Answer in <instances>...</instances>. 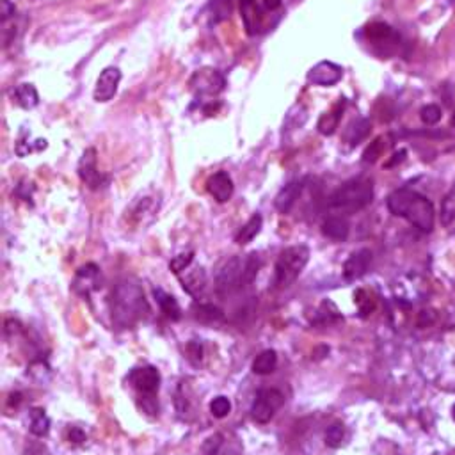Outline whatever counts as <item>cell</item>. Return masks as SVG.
<instances>
[{
  "instance_id": "cell-35",
  "label": "cell",
  "mask_w": 455,
  "mask_h": 455,
  "mask_svg": "<svg viewBox=\"0 0 455 455\" xmlns=\"http://www.w3.org/2000/svg\"><path fill=\"white\" fill-rule=\"evenodd\" d=\"M420 118L425 125H436L441 119V109L436 103H429L420 110Z\"/></svg>"
},
{
  "instance_id": "cell-39",
  "label": "cell",
  "mask_w": 455,
  "mask_h": 455,
  "mask_svg": "<svg viewBox=\"0 0 455 455\" xmlns=\"http://www.w3.org/2000/svg\"><path fill=\"white\" fill-rule=\"evenodd\" d=\"M189 352L190 357L202 360V345H199V343H189Z\"/></svg>"
},
{
  "instance_id": "cell-24",
  "label": "cell",
  "mask_w": 455,
  "mask_h": 455,
  "mask_svg": "<svg viewBox=\"0 0 455 455\" xmlns=\"http://www.w3.org/2000/svg\"><path fill=\"white\" fill-rule=\"evenodd\" d=\"M367 38L374 43H384L397 39V34L386 23H372V25L367 27Z\"/></svg>"
},
{
  "instance_id": "cell-23",
  "label": "cell",
  "mask_w": 455,
  "mask_h": 455,
  "mask_svg": "<svg viewBox=\"0 0 455 455\" xmlns=\"http://www.w3.org/2000/svg\"><path fill=\"white\" fill-rule=\"evenodd\" d=\"M194 317L203 324H219L224 320V311L213 304H196Z\"/></svg>"
},
{
  "instance_id": "cell-8",
  "label": "cell",
  "mask_w": 455,
  "mask_h": 455,
  "mask_svg": "<svg viewBox=\"0 0 455 455\" xmlns=\"http://www.w3.org/2000/svg\"><path fill=\"white\" fill-rule=\"evenodd\" d=\"M284 404V395L276 388H265L260 390L254 398L253 407H251V416L258 423H267L272 420L276 411Z\"/></svg>"
},
{
  "instance_id": "cell-18",
  "label": "cell",
  "mask_w": 455,
  "mask_h": 455,
  "mask_svg": "<svg viewBox=\"0 0 455 455\" xmlns=\"http://www.w3.org/2000/svg\"><path fill=\"white\" fill-rule=\"evenodd\" d=\"M262 228H263V217L260 216V213H254V216L251 217L242 228H240V232L237 233L235 237V242L239 244V246H246V244L253 242V240L260 235Z\"/></svg>"
},
{
  "instance_id": "cell-26",
  "label": "cell",
  "mask_w": 455,
  "mask_h": 455,
  "mask_svg": "<svg viewBox=\"0 0 455 455\" xmlns=\"http://www.w3.org/2000/svg\"><path fill=\"white\" fill-rule=\"evenodd\" d=\"M370 128H372L370 121H368L367 118H360L352 126H350L349 132H347V136H345L347 143H349L350 146H357L361 140H363L364 137L370 133Z\"/></svg>"
},
{
  "instance_id": "cell-37",
  "label": "cell",
  "mask_w": 455,
  "mask_h": 455,
  "mask_svg": "<svg viewBox=\"0 0 455 455\" xmlns=\"http://www.w3.org/2000/svg\"><path fill=\"white\" fill-rule=\"evenodd\" d=\"M0 15H2V23L9 22L11 18H15L16 8L11 0H2V2H0Z\"/></svg>"
},
{
  "instance_id": "cell-14",
  "label": "cell",
  "mask_w": 455,
  "mask_h": 455,
  "mask_svg": "<svg viewBox=\"0 0 455 455\" xmlns=\"http://www.w3.org/2000/svg\"><path fill=\"white\" fill-rule=\"evenodd\" d=\"M372 263V251L370 249H360L356 253H352L347 258V262L343 263V277L347 281H356L361 276H364Z\"/></svg>"
},
{
  "instance_id": "cell-27",
  "label": "cell",
  "mask_w": 455,
  "mask_h": 455,
  "mask_svg": "<svg viewBox=\"0 0 455 455\" xmlns=\"http://www.w3.org/2000/svg\"><path fill=\"white\" fill-rule=\"evenodd\" d=\"M31 433L34 434V436L38 437H43L48 434L50 430V418L48 414L45 413L43 409H32L31 411Z\"/></svg>"
},
{
  "instance_id": "cell-5",
  "label": "cell",
  "mask_w": 455,
  "mask_h": 455,
  "mask_svg": "<svg viewBox=\"0 0 455 455\" xmlns=\"http://www.w3.org/2000/svg\"><path fill=\"white\" fill-rule=\"evenodd\" d=\"M283 4V0H240V15L249 36L265 32L270 27V16Z\"/></svg>"
},
{
  "instance_id": "cell-40",
  "label": "cell",
  "mask_w": 455,
  "mask_h": 455,
  "mask_svg": "<svg viewBox=\"0 0 455 455\" xmlns=\"http://www.w3.org/2000/svg\"><path fill=\"white\" fill-rule=\"evenodd\" d=\"M404 159H406V150H402V152H398L397 155H395V159L391 160V162H388L386 166H388V167H390V166H395V164H397V162H402Z\"/></svg>"
},
{
  "instance_id": "cell-1",
  "label": "cell",
  "mask_w": 455,
  "mask_h": 455,
  "mask_svg": "<svg viewBox=\"0 0 455 455\" xmlns=\"http://www.w3.org/2000/svg\"><path fill=\"white\" fill-rule=\"evenodd\" d=\"M386 205L393 216L407 219L420 232L430 233L434 230L436 212L429 197H425L423 194L411 189H398L388 196Z\"/></svg>"
},
{
  "instance_id": "cell-20",
  "label": "cell",
  "mask_w": 455,
  "mask_h": 455,
  "mask_svg": "<svg viewBox=\"0 0 455 455\" xmlns=\"http://www.w3.org/2000/svg\"><path fill=\"white\" fill-rule=\"evenodd\" d=\"M15 102L18 103L22 109H34L36 105L39 103V95H38V89L32 86V84H20V86H16L15 89Z\"/></svg>"
},
{
  "instance_id": "cell-4",
  "label": "cell",
  "mask_w": 455,
  "mask_h": 455,
  "mask_svg": "<svg viewBox=\"0 0 455 455\" xmlns=\"http://www.w3.org/2000/svg\"><path fill=\"white\" fill-rule=\"evenodd\" d=\"M308 262H310V249L306 246H292L281 251L274 267V286L279 290L289 289L301 276Z\"/></svg>"
},
{
  "instance_id": "cell-10",
  "label": "cell",
  "mask_w": 455,
  "mask_h": 455,
  "mask_svg": "<svg viewBox=\"0 0 455 455\" xmlns=\"http://www.w3.org/2000/svg\"><path fill=\"white\" fill-rule=\"evenodd\" d=\"M79 176L89 189L98 190L102 187H105V183L109 182L107 176H103L98 171V166H96V150L88 148L82 153L79 160Z\"/></svg>"
},
{
  "instance_id": "cell-16",
  "label": "cell",
  "mask_w": 455,
  "mask_h": 455,
  "mask_svg": "<svg viewBox=\"0 0 455 455\" xmlns=\"http://www.w3.org/2000/svg\"><path fill=\"white\" fill-rule=\"evenodd\" d=\"M303 189H304L303 180H294V182H290L289 185H284L283 189L279 190V194L276 196V202H274L277 212L289 213L290 210L294 209V205L297 203V199H299Z\"/></svg>"
},
{
  "instance_id": "cell-6",
  "label": "cell",
  "mask_w": 455,
  "mask_h": 455,
  "mask_svg": "<svg viewBox=\"0 0 455 455\" xmlns=\"http://www.w3.org/2000/svg\"><path fill=\"white\" fill-rule=\"evenodd\" d=\"M246 263L247 256H233L228 260L223 265V269L219 270L216 279V290L219 296H228V294L235 292V290L246 286L244 277H246Z\"/></svg>"
},
{
  "instance_id": "cell-30",
  "label": "cell",
  "mask_w": 455,
  "mask_h": 455,
  "mask_svg": "<svg viewBox=\"0 0 455 455\" xmlns=\"http://www.w3.org/2000/svg\"><path fill=\"white\" fill-rule=\"evenodd\" d=\"M226 448V437L224 434H213L206 437L202 447V455H223Z\"/></svg>"
},
{
  "instance_id": "cell-41",
  "label": "cell",
  "mask_w": 455,
  "mask_h": 455,
  "mask_svg": "<svg viewBox=\"0 0 455 455\" xmlns=\"http://www.w3.org/2000/svg\"><path fill=\"white\" fill-rule=\"evenodd\" d=\"M447 6H455V0H443Z\"/></svg>"
},
{
  "instance_id": "cell-21",
  "label": "cell",
  "mask_w": 455,
  "mask_h": 455,
  "mask_svg": "<svg viewBox=\"0 0 455 455\" xmlns=\"http://www.w3.org/2000/svg\"><path fill=\"white\" fill-rule=\"evenodd\" d=\"M277 367V354L276 350L272 349H267L263 350V352H260L258 356H256V360L253 361V372L256 374V376H269V374H272L274 370H276Z\"/></svg>"
},
{
  "instance_id": "cell-34",
  "label": "cell",
  "mask_w": 455,
  "mask_h": 455,
  "mask_svg": "<svg viewBox=\"0 0 455 455\" xmlns=\"http://www.w3.org/2000/svg\"><path fill=\"white\" fill-rule=\"evenodd\" d=\"M192 262H194V251H187V253L178 254V256H175V258L171 260L169 269H171V272L180 274V272H183L185 269H189L190 263Z\"/></svg>"
},
{
  "instance_id": "cell-2",
  "label": "cell",
  "mask_w": 455,
  "mask_h": 455,
  "mask_svg": "<svg viewBox=\"0 0 455 455\" xmlns=\"http://www.w3.org/2000/svg\"><path fill=\"white\" fill-rule=\"evenodd\" d=\"M110 308H112L114 324H118L119 327H130L143 319L148 310V304L139 283L123 279L114 286Z\"/></svg>"
},
{
  "instance_id": "cell-36",
  "label": "cell",
  "mask_w": 455,
  "mask_h": 455,
  "mask_svg": "<svg viewBox=\"0 0 455 455\" xmlns=\"http://www.w3.org/2000/svg\"><path fill=\"white\" fill-rule=\"evenodd\" d=\"M383 150H384V139L383 137H379V139H376L374 143H370L367 152L363 153V162L367 164L376 162V160L381 157V153H383Z\"/></svg>"
},
{
  "instance_id": "cell-22",
  "label": "cell",
  "mask_w": 455,
  "mask_h": 455,
  "mask_svg": "<svg viewBox=\"0 0 455 455\" xmlns=\"http://www.w3.org/2000/svg\"><path fill=\"white\" fill-rule=\"evenodd\" d=\"M341 112H343V103L340 102L333 110L320 116L319 123H317V128H319V132L322 133V136H333V133L336 132L338 123H340L341 119Z\"/></svg>"
},
{
  "instance_id": "cell-3",
  "label": "cell",
  "mask_w": 455,
  "mask_h": 455,
  "mask_svg": "<svg viewBox=\"0 0 455 455\" xmlns=\"http://www.w3.org/2000/svg\"><path fill=\"white\" fill-rule=\"evenodd\" d=\"M374 199V185L367 178H354L334 190L329 206L341 213H356L367 209Z\"/></svg>"
},
{
  "instance_id": "cell-42",
  "label": "cell",
  "mask_w": 455,
  "mask_h": 455,
  "mask_svg": "<svg viewBox=\"0 0 455 455\" xmlns=\"http://www.w3.org/2000/svg\"><path fill=\"white\" fill-rule=\"evenodd\" d=\"M451 416H454V420H455V404H454V407H451Z\"/></svg>"
},
{
  "instance_id": "cell-12",
  "label": "cell",
  "mask_w": 455,
  "mask_h": 455,
  "mask_svg": "<svg viewBox=\"0 0 455 455\" xmlns=\"http://www.w3.org/2000/svg\"><path fill=\"white\" fill-rule=\"evenodd\" d=\"M343 77V68L331 61H320L308 72V82L320 88H329L338 84Z\"/></svg>"
},
{
  "instance_id": "cell-15",
  "label": "cell",
  "mask_w": 455,
  "mask_h": 455,
  "mask_svg": "<svg viewBox=\"0 0 455 455\" xmlns=\"http://www.w3.org/2000/svg\"><path fill=\"white\" fill-rule=\"evenodd\" d=\"M206 189H209L210 196L216 199L217 203H228L232 199L233 192H235V187H233L232 176L228 175L226 171H219L206 183Z\"/></svg>"
},
{
  "instance_id": "cell-13",
  "label": "cell",
  "mask_w": 455,
  "mask_h": 455,
  "mask_svg": "<svg viewBox=\"0 0 455 455\" xmlns=\"http://www.w3.org/2000/svg\"><path fill=\"white\" fill-rule=\"evenodd\" d=\"M73 290L79 296H91L96 289L100 286V269L95 263H88V265L80 267L73 279Z\"/></svg>"
},
{
  "instance_id": "cell-11",
  "label": "cell",
  "mask_w": 455,
  "mask_h": 455,
  "mask_svg": "<svg viewBox=\"0 0 455 455\" xmlns=\"http://www.w3.org/2000/svg\"><path fill=\"white\" fill-rule=\"evenodd\" d=\"M119 82H121V72L116 66H109L100 73L98 80L95 86V100L100 103H105L112 100L118 93Z\"/></svg>"
},
{
  "instance_id": "cell-31",
  "label": "cell",
  "mask_w": 455,
  "mask_h": 455,
  "mask_svg": "<svg viewBox=\"0 0 455 455\" xmlns=\"http://www.w3.org/2000/svg\"><path fill=\"white\" fill-rule=\"evenodd\" d=\"M354 303L357 304V310H360L361 317L370 315V313L374 311V308H376V303H374L372 296H370L367 290H357V292L354 294Z\"/></svg>"
},
{
  "instance_id": "cell-19",
  "label": "cell",
  "mask_w": 455,
  "mask_h": 455,
  "mask_svg": "<svg viewBox=\"0 0 455 455\" xmlns=\"http://www.w3.org/2000/svg\"><path fill=\"white\" fill-rule=\"evenodd\" d=\"M153 294H155V299L157 303H159L164 315L171 320H180V317H182V310H180L178 301H176L173 296H169L167 292H164L162 289H155L153 290Z\"/></svg>"
},
{
  "instance_id": "cell-28",
  "label": "cell",
  "mask_w": 455,
  "mask_h": 455,
  "mask_svg": "<svg viewBox=\"0 0 455 455\" xmlns=\"http://www.w3.org/2000/svg\"><path fill=\"white\" fill-rule=\"evenodd\" d=\"M324 440H326V444L329 448H340L343 440H345V427H343V423H341V421L331 423L329 427H327Z\"/></svg>"
},
{
  "instance_id": "cell-7",
  "label": "cell",
  "mask_w": 455,
  "mask_h": 455,
  "mask_svg": "<svg viewBox=\"0 0 455 455\" xmlns=\"http://www.w3.org/2000/svg\"><path fill=\"white\" fill-rule=\"evenodd\" d=\"M189 84L196 98H212V96H217L224 91L226 79L219 70L203 68L194 73Z\"/></svg>"
},
{
  "instance_id": "cell-32",
  "label": "cell",
  "mask_w": 455,
  "mask_h": 455,
  "mask_svg": "<svg viewBox=\"0 0 455 455\" xmlns=\"http://www.w3.org/2000/svg\"><path fill=\"white\" fill-rule=\"evenodd\" d=\"M210 413L216 418H226L228 414L232 413V402L230 398L224 397V395H219L210 402Z\"/></svg>"
},
{
  "instance_id": "cell-25",
  "label": "cell",
  "mask_w": 455,
  "mask_h": 455,
  "mask_svg": "<svg viewBox=\"0 0 455 455\" xmlns=\"http://www.w3.org/2000/svg\"><path fill=\"white\" fill-rule=\"evenodd\" d=\"M206 284V274L203 269H196L183 279V289L190 294V296H199L205 290Z\"/></svg>"
},
{
  "instance_id": "cell-9",
  "label": "cell",
  "mask_w": 455,
  "mask_h": 455,
  "mask_svg": "<svg viewBox=\"0 0 455 455\" xmlns=\"http://www.w3.org/2000/svg\"><path fill=\"white\" fill-rule=\"evenodd\" d=\"M128 381L143 397H155L159 393L162 377H160V372L155 367L148 364V367L133 368L128 376Z\"/></svg>"
},
{
  "instance_id": "cell-33",
  "label": "cell",
  "mask_w": 455,
  "mask_h": 455,
  "mask_svg": "<svg viewBox=\"0 0 455 455\" xmlns=\"http://www.w3.org/2000/svg\"><path fill=\"white\" fill-rule=\"evenodd\" d=\"M46 148V140L45 139H38V140H34V143H29V140H25V139H22V137H20L18 139V143H16V148H15V152H16V155L18 157H25V155H29V153H32V152H41V150H45Z\"/></svg>"
},
{
  "instance_id": "cell-17",
  "label": "cell",
  "mask_w": 455,
  "mask_h": 455,
  "mask_svg": "<svg viewBox=\"0 0 455 455\" xmlns=\"http://www.w3.org/2000/svg\"><path fill=\"white\" fill-rule=\"evenodd\" d=\"M350 233V224L345 217L341 216H329L322 223V235L336 242H343L347 240Z\"/></svg>"
},
{
  "instance_id": "cell-29",
  "label": "cell",
  "mask_w": 455,
  "mask_h": 455,
  "mask_svg": "<svg viewBox=\"0 0 455 455\" xmlns=\"http://www.w3.org/2000/svg\"><path fill=\"white\" fill-rule=\"evenodd\" d=\"M232 15V0H212L210 4V20L212 23L224 22Z\"/></svg>"
},
{
  "instance_id": "cell-38",
  "label": "cell",
  "mask_w": 455,
  "mask_h": 455,
  "mask_svg": "<svg viewBox=\"0 0 455 455\" xmlns=\"http://www.w3.org/2000/svg\"><path fill=\"white\" fill-rule=\"evenodd\" d=\"M68 437H70V443L73 444H82L84 441H86V434H84L79 427H72L68 433Z\"/></svg>"
},
{
  "instance_id": "cell-43",
  "label": "cell",
  "mask_w": 455,
  "mask_h": 455,
  "mask_svg": "<svg viewBox=\"0 0 455 455\" xmlns=\"http://www.w3.org/2000/svg\"><path fill=\"white\" fill-rule=\"evenodd\" d=\"M451 125H454V128H455V114H454V119H451Z\"/></svg>"
}]
</instances>
